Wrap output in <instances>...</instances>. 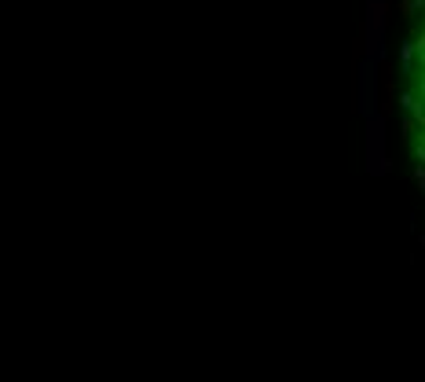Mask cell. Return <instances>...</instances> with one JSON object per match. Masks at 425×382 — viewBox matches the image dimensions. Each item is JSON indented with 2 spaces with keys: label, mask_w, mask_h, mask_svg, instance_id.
Returning <instances> with one entry per match:
<instances>
[{
  "label": "cell",
  "mask_w": 425,
  "mask_h": 382,
  "mask_svg": "<svg viewBox=\"0 0 425 382\" xmlns=\"http://www.w3.org/2000/svg\"><path fill=\"white\" fill-rule=\"evenodd\" d=\"M400 100L403 129L414 154V169L425 187V0H407V34L400 55Z\"/></svg>",
  "instance_id": "cell-1"
}]
</instances>
